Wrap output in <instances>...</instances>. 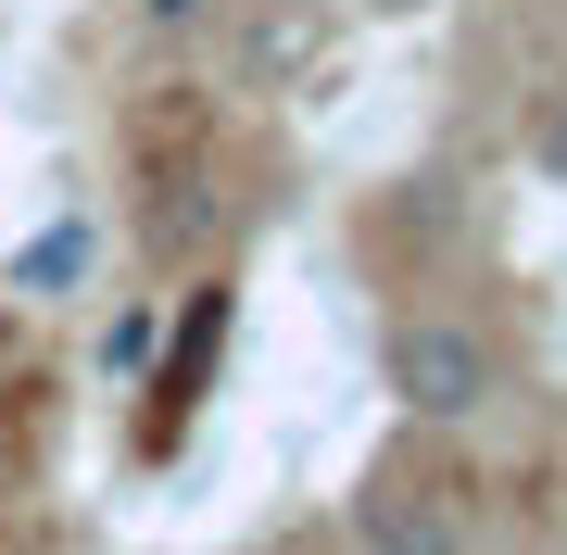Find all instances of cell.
<instances>
[{
    "label": "cell",
    "instance_id": "6da1fadb",
    "mask_svg": "<svg viewBox=\"0 0 567 555\" xmlns=\"http://www.w3.org/2000/svg\"><path fill=\"white\" fill-rule=\"evenodd\" d=\"M391 391H404L416 417H480L492 404V341L454 329V316H404V329H391Z\"/></svg>",
    "mask_w": 567,
    "mask_h": 555
},
{
    "label": "cell",
    "instance_id": "7a4b0ae2",
    "mask_svg": "<svg viewBox=\"0 0 567 555\" xmlns=\"http://www.w3.org/2000/svg\"><path fill=\"white\" fill-rule=\"evenodd\" d=\"M353 531H365V555H466V531H454V505L429 493V480H379Z\"/></svg>",
    "mask_w": 567,
    "mask_h": 555
},
{
    "label": "cell",
    "instance_id": "3957f363",
    "mask_svg": "<svg viewBox=\"0 0 567 555\" xmlns=\"http://www.w3.org/2000/svg\"><path fill=\"white\" fill-rule=\"evenodd\" d=\"M215 353H227V290H203V304H189V329H177V353H152V379H140V391H152L164 417H177L189 391H203V367H215Z\"/></svg>",
    "mask_w": 567,
    "mask_h": 555
},
{
    "label": "cell",
    "instance_id": "277c9868",
    "mask_svg": "<svg viewBox=\"0 0 567 555\" xmlns=\"http://www.w3.org/2000/svg\"><path fill=\"white\" fill-rule=\"evenodd\" d=\"M89 253H102V240H89V215H63V227H39V240L13 253V290H25V304H63V290L89 278Z\"/></svg>",
    "mask_w": 567,
    "mask_h": 555
},
{
    "label": "cell",
    "instance_id": "5b68a950",
    "mask_svg": "<svg viewBox=\"0 0 567 555\" xmlns=\"http://www.w3.org/2000/svg\"><path fill=\"white\" fill-rule=\"evenodd\" d=\"M152 353H164V316H152V304H126L114 329H102V379H152Z\"/></svg>",
    "mask_w": 567,
    "mask_h": 555
},
{
    "label": "cell",
    "instance_id": "8992f818",
    "mask_svg": "<svg viewBox=\"0 0 567 555\" xmlns=\"http://www.w3.org/2000/svg\"><path fill=\"white\" fill-rule=\"evenodd\" d=\"M529 152H543V177H555V189H567V102H555V114H543V140H529Z\"/></svg>",
    "mask_w": 567,
    "mask_h": 555
},
{
    "label": "cell",
    "instance_id": "52a82bcc",
    "mask_svg": "<svg viewBox=\"0 0 567 555\" xmlns=\"http://www.w3.org/2000/svg\"><path fill=\"white\" fill-rule=\"evenodd\" d=\"M140 13H152V25H189V13H203V0H140Z\"/></svg>",
    "mask_w": 567,
    "mask_h": 555
},
{
    "label": "cell",
    "instance_id": "ba28073f",
    "mask_svg": "<svg viewBox=\"0 0 567 555\" xmlns=\"http://www.w3.org/2000/svg\"><path fill=\"white\" fill-rule=\"evenodd\" d=\"M365 13H429V0H365Z\"/></svg>",
    "mask_w": 567,
    "mask_h": 555
}]
</instances>
